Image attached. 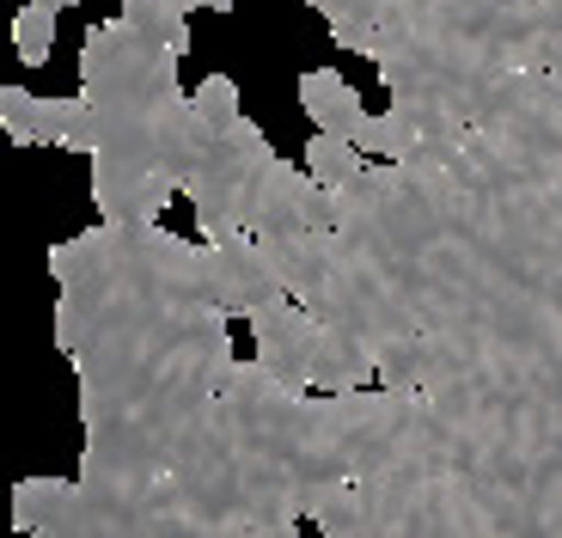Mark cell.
<instances>
[{
	"instance_id": "obj_1",
	"label": "cell",
	"mask_w": 562,
	"mask_h": 538,
	"mask_svg": "<svg viewBox=\"0 0 562 538\" xmlns=\"http://www.w3.org/2000/svg\"><path fill=\"white\" fill-rule=\"evenodd\" d=\"M367 7L416 142L337 190V233L263 251L428 397L435 533H562V0Z\"/></svg>"
},
{
	"instance_id": "obj_2",
	"label": "cell",
	"mask_w": 562,
	"mask_h": 538,
	"mask_svg": "<svg viewBox=\"0 0 562 538\" xmlns=\"http://www.w3.org/2000/svg\"><path fill=\"white\" fill-rule=\"evenodd\" d=\"M56 349L80 373L92 538H214L233 330L202 245L99 221L49 251Z\"/></svg>"
},
{
	"instance_id": "obj_14",
	"label": "cell",
	"mask_w": 562,
	"mask_h": 538,
	"mask_svg": "<svg viewBox=\"0 0 562 538\" xmlns=\"http://www.w3.org/2000/svg\"><path fill=\"white\" fill-rule=\"evenodd\" d=\"M43 7H56V13H61V7H74V0H43Z\"/></svg>"
},
{
	"instance_id": "obj_6",
	"label": "cell",
	"mask_w": 562,
	"mask_h": 538,
	"mask_svg": "<svg viewBox=\"0 0 562 538\" xmlns=\"http://www.w3.org/2000/svg\"><path fill=\"white\" fill-rule=\"evenodd\" d=\"M251 325V343H257V361L276 373L281 385H294V392H312V361H318V337H324V318L306 306V300L281 294L269 300L263 312L245 318Z\"/></svg>"
},
{
	"instance_id": "obj_10",
	"label": "cell",
	"mask_w": 562,
	"mask_h": 538,
	"mask_svg": "<svg viewBox=\"0 0 562 538\" xmlns=\"http://www.w3.org/2000/svg\"><path fill=\"white\" fill-rule=\"evenodd\" d=\"M373 166V159L361 154V142H349V135H324V128H312L306 142V171L318 178L324 190H349L361 171Z\"/></svg>"
},
{
	"instance_id": "obj_8",
	"label": "cell",
	"mask_w": 562,
	"mask_h": 538,
	"mask_svg": "<svg viewBox=\"0 0 562 538\" xmlns=\"http://www.w3.org/2000/svg\"><path fill=\"white\" fill-rule=\"evenodd\" d=\"M13 526L31 538H92V502L80 478H19Z\"/></svg>"
},
{
	"instance_id": "obj_3",
	"label": "cell",
	"mask_w": 562,
	"mask_h": 538,
	"mask_svg": "<svg viewBox=\"0 0 562 538\" xmlns=\"http://www.w3.org/2000/svg\"><path fill=\"white\" fill-rule=\"evenodd\" d=\"M80 92L99 116L92 147V209L99 221L135 227L159 221L171 197H183V135L190 92L178 86V49L135 19H99L80 43Z\"/></svg>"
},
{
	"instance_id": "obj_7",
	"label": "cell",
	"mask_w": 562,
	"mask_h": 538,
	"mask_svg": "<svg viewBox=\"0 0 562 538\" xmlns=\"http://www.w3.org/2000/svg\"><path fill=\"white\" fill-rule=\"evenodd\" d=\"M202 269H209L214 294H221V306L233 312V318H251V312L269 306V300L288 294L257 233H245V239H221V245H202Z\"/></svg>"
},
{
	"instance_id": "obj_4",
	"label": "cell",
	"mask_w": 562,
	"mask_h": 538,
	"mask_svg": "<svg viewBox=\"0 0 562 538\" xmlns=\"http://www.w3.org/2000/svg\"><path fill=\"white\" fill-rule=\"evenodd\" d=\"M276 159L269 135L245 116L233 128H209L202 116H190V135H183V202L196 209V233L202 245L221 239H245L251 233V197L263 166Z\"/></svg>"
},
{
	"instance_id": "obj_5",
	"label": "cell",
	"mask_w": 562,
	"mask_h": 538,
	"mask_svg": "<svg viewBox=\"0 0 562 538\" xmlns=\"http://www.w3.org/2000/svg\"><path fill=\"white\" fill-rule=\"evenodd\" d=\"M0 123L19 147H68V154H86L99 147V116H92V99L74 92V99H37L25 86H0Z\"/></svg>"
},
{
	"instance_id": "obj_11",
	"label": "cell",
	"mask_w": 562,
	"mask_h": 538,
	"mask_svg": "<svg viewBox=\"0 0 562 538\" xmlns=\"http://www.w3.org/2000/svg\"><path fill=\"white\" fill-rule=\"evenodd\" d=\"M13 49L25 68H43L49 49H56V7H43V0H25L13 19Z\"/></svg>"
},
{
	"instance_id": "obj_13",
	"label": "cell",
	"mask_w": 562,
	"mask_h": 538,
	"mask_svg": "<svg viewBox=\"0 0 562 538\" xmlns=\"http://www.w3.org/2000/svg\"><path fill=\"white\" fill-rule=\"evenodd\" d=\"M190 7H209V13H233L239 0H190Z\"/></svg>"
},
{
	"instance_id": "obj_9",
	"label": "cell",
	"mask_w": 562,
	"mask_h": 538,
	"mask_svg": "<svg viewBox=\"0 0 562 538\" xmlns=\"http://www.w3.org/2000/svg\"><path fill=\"white\" fill-rule=\"evenodd\" d=\"M300 104H306L312 128H324V135H349V142H355L361 123H367L361 92H355L337 68H306V74H300Z\"/></svg>"
},
{
	"instance_id": "obj_12",
	"label": "cell",
	"mask_w": 562,
	"mask_h": 538,
	"mask_svg": "<svg viewBox=\"0 0 562 538\" xmlns=\"http://www.w3.org/2000/svg\"><path fill=\"white\" fill-rule=\"evenodd\" d=\"M190 104H196V116H202L209 128L245 123V99H239V80H233V74H209V80L190 92Z\"/></svg>"
}]
</instances>
